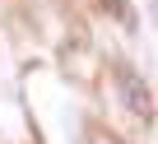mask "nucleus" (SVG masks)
I'll use <instances>...</instances> for the list:
<instances>
[{"label": "nucleus", "instance_id": "nucleus-3", "mask_svg": "<svg viewBox=\"0 0 158 144\" xmlns=\"http://www.w3.org/2000/svg\"><path fill=\"white\" fill-rule=\"evenodd\" d=\"M56 5H60V10H65V5H70V0H56Z\"/></svg>", "mask_w": 158, "mask_h": 144}, {"label": "nucleus", "instance_id": "nucleus-1", "mask_svg": "<svg viewBox=\"0 0 158 144\" xmlns=\"http://www.w3.org/2000/svg\"><path fill=\"white\" fill-rule=\"evenodd\" d=\"M112 88H116L121 107H126L135 121H153V93H149V84L139 79V70H135L126 56H112Z\"/></svg>", "mask_w": 158, "mask_h": 144}, {"label": "nucleus", "instance_id": "nucleus-2", "mask_svg": "<svg viewBox=\"0 0 158 144\" xmlns=\"http://www.w3.org/2000/svg\"><path fill=\"white\" fill-rule=\"evenodd\" d=\"M102 10H107L126 33H135V28H139V19H135V10H130V0H102Z\"/></svg>", "mask_w": 158, "mask_h": 144}]
</instances>
